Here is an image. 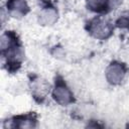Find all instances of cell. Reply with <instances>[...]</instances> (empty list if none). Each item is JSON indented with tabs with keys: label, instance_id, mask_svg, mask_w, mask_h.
Masks as SVG:
<instances>
[{
	"label": "cell",
	"instance_id": "6da1fadb",
	"mask_svg": "<svg viewBox=\"0 0 129 129\" xmlns=\"http://www.w3.org/2000/svg\"><path fill=\"white\" fill-rule=\"evenodd\" d=\"M91 33L97 38H106L111 33V26L107 20L102 18H96L90 25Z\"/></svg>",
	"mask_w": 129,
	"mask_h": 129
},
{
	"label": "cell",
	"instance_id": "7a4b0ae2",
	"mask_svg": "<svg viewBox=\"0 0 129 129\" xmlns=\"http://www.w3.org/2000/svg\"><path fill=\"white\" fill-rule=\"evenodd\" d=\"M125 75V69L122 64L114 62L110 64V67L107 69V79L112 84H118L123 80V77Z\"/></svg>",
	"mask_w": 129,
	"mask_h": 129
},
{
	"label": "cell",
	"instance_id": "3957f363",
	"mask_svg": "<svg viewBox=\"0 0 129 129\" xmlns=\"http://www.w3.org/2000/svg\"><path fill=\"white\" fill-rule=\"evenodd\" d=\"M52 95H53L54 100L60 105H67L70 102H72V100H73V98H72L73 96H72L70 90L62 83H57Z\"/></svg>",
	"mask_w": 129,
	"mask_h": 129
},
{
	"label": "cell",
	"instance_id": "277c9868",
	"mask_svg": "<svg viewBox=\"0 0 129 129\" xmlns=\"http://www.w3.org/2000/svg\"><path fill=\"white\" fill-rule=\"evenodd\" d=\"M8 7L14 14H23L27 11V5L24 0H11Z\"/></svg>",
	"mask_w": 129,
	"mask_h": 129
},
{
	"label": "cell",
	"instance_id": "5b68a950",
	"mask_svg": "<svg viewBox=\"0 0 129 129\" xmlns=\"http://www.w3.org/2000/svg\"><path fill=\"white\" fill-rule=\"evenodd\" d=\"M56 19V12L52 9H44L39 15V21L43 24H51Z\"/></svg>",
	"mask_w": 129,
	"mask_h": 129
},
{
	"label": "cell",
	"instance_id": "8992f818",
	"mask_svg": "<svg viewBox=\"0 0 129 129\" xmlns=\"http://www.w3.org/2000/svg\"><path fill=\"white\" fill-rule=\"evenodd\" d=\"M33 92H34V95L35 96H40V97H43L46 92H47V85L46 83H44L43 81H38L37 83L34 84L33 86Z\"/></svg>",
	"mask_w": 129,
	"mask_h": 129
},
{
	"label": "cell",
	"instance_id": "52a82bcc",
	"mask_svg": "<svg viewBox=\"0 0 129 129\" xmlns=\"http://www.w3.org/2000/svg\"><path fill=\"white\" fill-rule=\"evenodd\" d=\"M87 3L88 6L93 10H100L105 4L104 0H87Z\"/></svg>",
	"mask_w": 129,
	"mask_h": 129
}]
</instances>
